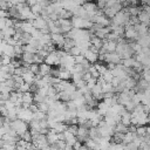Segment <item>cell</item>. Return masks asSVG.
Here are the masks:
<instances>
[{
  "label": "cell",
  "instance_id": "cell-1",
  "mask_svg": "<svg viewBox=\"0 0 150 150\" xmlns=\"http://www.w3.org/2000/svg\"><path fill=\"white\" fill-rule=\"evenodd\" d=\"M129 18H130V15L128 14V12L122 9L112 19H110V25H112V26H123L124 27L129 22Z\"/></svg>",
  "mask_w": 150,
  "mask_h": 150
},
{
  "label": "cell",
  "instance_id": "cell-2",
  "mask_svg": "<svg viewBox=\"0 0 150 150\" xmlns=\"http://www.w3.org/2000/svg\"><path fill=\"white\" fill-rule=\"evenodd\" d=\"M11 128L16 132V135L20 137L22 134H25L26 131H28L29 130V128H28V123H26V122H23V121H21V120H15V121H13V122H11Z\"/></svg>",
  "mask_w": 150,
  "mask_h": 150
},
{
  "label": "cell",
  "instance_id": "cell-3",
  "mask_svg": "<svg viewBox=\"0 0 150 150\" xmlns=\"http://www.w3.org/2000/svg\"><path fill=\"white\" fill-rule=\"evenodd\" d=\"M56 23H57V26L60 27L61 34H63V35L67 34V33H69V32L73 29L70 19H59V20L56 21Z\"/></svg>",
  "mask_w": 150,
  "mask_h": 150
},
{
  "label": "cell",
  "instance_id": "cell-4",
  "mask_svg": "<svg viewBox=\"0 0 150 150\" xmlns=\"http://www.w3.org/2000/svg\"><path fill=\"white\" fill-rule=\"evenodd\" d=\"M43 63H46L47 66H49V67H53V66H60V59L57 57V55H56V53L55 52H52V53H49L48 55H47V57L43 60Z\"/></svg>",
  "mask_w": 150,
  "mask_h": 150
},
{
  "label": "cell",
  "instance_id": "cell-5",
  "mask_svg": "<svg viewBox=\"0 0 150 150\" xmlns=\"http://www.w3.org/2000/svg\"><path fill=\"white\" fill-rule=\"evenodd\" d=\"M50 41L57 47V49H62L63 42H64V35L63 34H50Z\"/></svg>",
  "mask_w": 150,
  "mask_h": 150
},
{
  "label": "cell",
  "instance_id": "cell-6",
  "mask_svg": "<svg viewBox=\"0 0 150 150\" xmlns=\"http://www.w3.org/2000/svg\"><path fill=\"white\" fill-rule=\"evenodd\" d=\"M137 19H138L139 23H144V25H148V26H149V21H150V12H146V11L141 9L139 13L137 14Z\"/></svg>",
  "mask_w": 150,
  "mask_h": 150
},
{
  "label": "cell",
  "instance_id": "cell-7",
  "mask_svg": "<svg viewBox=\"0 0 150 150\" xmlns=\"http://www.w3.org/2000/svg\"><path fill=\"white\" fill-rule=\"evenodd\" d=\"M116 46L117 43L114 41H107L103 40V45H102V49L104 50V53H114L116 50Z\"/></svg>",
  "mask_w": 150,
  "mask_h": 150
},
{
  "label": "cell",
  "instance_id": "cell-8",
  "mask_svg": "<svg viewBox=\"0 0 150 150\" xmlns=\"http://www.w3.org/2000/svg\"><path fill=\"white\" fill-rule=\"evenodd\" d=\"M32 26H33V28L41 30V29H43L45 27H47V21H46L45 19L38 16L36 19H34V20L32 21Z\"/></svg>",
  "mask_w": 150,
  "mask_h": 150
},
{
  "label": "cell",
  "instance_id": "cell-9",
  "mask_svg": "<svg viewBox=\"0 0 150 150\" xmlns=\"http://www.w3.org/2000/svg\"><path fill=\"white\" fill-rule=\"evenodd\" d=\"M46 138H47V143L49 145H54L59 141L57 139V134L53 129H48V132L46 134Z\"/></svg>",
  "mask_w": 150,
  "mask_h": 150
},
{
  "label": "cell",
  "instance_id": "cell-10",
  "mask_svg": "<svg viewBox=\"0 0 150 150\" xmlns=\"http://www.w3.org/2000/svg\"><path fill=\"white\" fill-rule=\"evenodd\" d=\"M83 56H84V59H86L90 64H94L95 62H97V57H98V55H97V54H95V53L90 52L89 49H88V50H86V52L83 53Z\"/></svg>",
  "mask_w": 150,
  "mask_h": 150
},
{
  "label": "cell",
  "instance_id": "cell-11",
  "mask_svg": "<svg viewBox=\"0 0 150 150\" xmlns=\"http://www.w3.org/2000/svg\"><path fill=\"white\" fill-rule=\"evenodd\" d=\"M70 76H71V74H70L68 70H66L64 68H61V67H59L57 79H59L60 81H69V80H70Z\"/></svg>",
  "mask_w": 150,
  "mask_h": 150
},
{
  "label": "cell",
  "instance_id": "cell-12",
  "mask_svg": "<svg viewBox=\"0 0 150 150\" xmlns=\"http://www.w3.org/2000/svg\"><path fill=\"white\" fill-rule=\"evenodd\" d=\"M73 47H75V41H74L73 39L64 38V42H63V46H62V50H64L66 53H68Z\"/></svg>",
  "mask_w": 150,
  "mask_h": 150
},
{
  "label": "cell",
  "instance_id": "cell-13",
  "mask_svg": "<svg viewBox=\"0 0 150 150\" xmlns=\"http://www.w3.org/2000/svg\"><path fill=\"white\" fill-rule=\"evenodd\" d=\"M21 77H22V81H23L25 83H27V84H32V83H34V74L30 73L29 70L25 71V73L22 74Z\"/></svg>",
  "mask_w": 150,
  "mask_h": 150
},
{
  "label": "cell",
  "instance_id": "cell-14",
  "mask_svg": "<svg viewBox=\"0 0 150 150\" xmlns=\"http://www.w3.org/2000/svg\"><path fill=\"white\" fill-rule=\"evenodd\" d=\"M130 120H131V114L129 111H124L122 115H121V118H120V122L125 125V127H129L130 125Z\"/></svg>",
  "mask_w": 150,
  "mask_h": 150
},
{
  "label": "cell",
  "instance_id": "cell-15",
  "mask_svg": "<svg viewBox=\"0 0 150 150\" xmlns=\"http://www.w3.org/2000/svg\"><path fill=\"white\" fill-rule=\"evenodd\" d=\"M89 42H90V46H93V47H95V48H97L98 50L102 48V45H103V40H101V39H98V38H96V36H91L90 38V40H89Z\"/></svg>",
  "mask_w": 150,
  "mask_h": 150
},
{
  "label": "cell",
  "instance_id": "cell-16",
  "mask_svg": "<svg viewBox=\"0 0 150 150\" xmlns=\"http://www.w3.org/2000/svg\"><path fill=\"white\" fill-rule=\"evenodd\" d=\"M50 68H52V67L47 66L46 63H41V64H39V74H40L42 77H43V76H48L49 73H50Z\"/></svg>",
  "mask_w": 150,
  "mask_h": 150
},
{
  "label": "cell",
  "instance_id": "cell-17",
  "mask_svg": "<svg viewBox=\"0 0 150 150\" xmlns=\"http://www.w3.org/2000/svg\"><path fill=\"white\" fill-rule=\"evenodd\" d=\"M142 48L143 47H149V43H150V38H149V34L148 35H144V36H138L137 41H136Z\"/></svg>",
  "mask_w": 150,
  "mask_h": 150
},
{
  "label": "cell",
  "instance_id": "cell-18",
  "mask_svg": "<svg viewBox=\"0 0 150 150\" xmlns=\"http://www.w3.org/2000/svg\"><path fill=\"white\" fill-rule=\"evenodd\" d=\"M2 54L6 55V56H9L11 59H14V57H15L13 47H12V46H8V45H5V46H4V48H2Z\"/></svg>",
  "mask_w": 150,
  "mask_h": 150
},
{
  "label": "cell",
  "instance_id": "cell-19",
  "mask_svg": "<svg viewBox=\"0 0 150 150\" xmlns=\"http://www.w3.org/2000/svg\"><path fill=\"white\" fill-rule=\"evenodd\" d=\"M135 136H136L135 134H131V132L127 131L125 134H123V137H122V144H123V145H125V144H129V143H131Z\"/></svg>",
  "mask_w": 150,
  "mask_h": 150
},
{
  "label": "cell",
  "instance_id": "cell-20",
  "mask_svg": "<svg viewBox=\"0 0 150 150\" xmlns=\"http://www.w3.org/2000/svg\"><path fill=\"white\" fill-rule=\"evenodd\" d=\"M33 55H34V54H30V53H22L20 60H21V62H23V63L32 64V63H33Z\"/></svg>",
  "mask_w": 150,
  "mask_h": 150
},
{
  "label": "cell",
  "instance_id": "cell-21",
  "mask_svg": "<svg viewBox=\"0 0 150 150\" xmlns=\"http://www.w3.org/2000/svg\"><path fill=\"white\" fill-rule=\"evenodd\" d=\"M21 101L22 103H27V104H32L33 103V94L27 91V93H23L21 95Z\"/></svg>",
  "mask_w": 150,
  "mask_h": 150
},
{
  "label": "cell",
  "instance_id": "cell-22",
  "mask_svg": "<svg viewBox=\"0 0 150 150\" xmlns=\"http://www.w3.org/2000/svg\"><path fill=\"white\" fill-rule=\"evenodd\" d=\"M94 67H95V69H96V71L100 74V75H102L105 70H107V67H105V64L103 63V62H95L94 63Z\"/></svg>",
  "mask_w": 150,
  "mask_h": 150
},
{
  "label": "cell",
  "instance_id": "cell-23",
  "mask_svg": "<svg viewBox=\"0 0 150 150\" xmlns=\"http://www.w3.org/2000/svg\"><path fill=\"white\" fill-rule=\"evenodd\" d=\"M101 89H102V94H105V93H114V88L111 86V83H108L105 82L104 84L101 86Z\"/></svg>",
  "mask_w": 150,
  "mask_h": 150
},
{
  "label": "cell",
  "instance_id": "cell-24",
  "mask_svg": "<svg viewBox=\"0 0 150 150\" xmlns=\"http://www.w3.org/2000/svg\"><path fill=\"white\" fill-rule=\"evenodd\" d=\"M103 80H104V82H108V83H110L111 82V80H112V74H111V71H109V70H105L102 75H100Z\"/></svg>",
  "mask_w": 150,
  "mask_h": 150
},
{
  "label": "cell",
  "instance_id": "cell-25",
  "mask_svg": "<svg viewBox=\"0 0 150 150\" xmlns=\"http://www.w3.org/2000/svg\"><path fill=\"white\" fill-rule=\"evenodd\" d=\"M33 118H34V120H38V121H42V120H46V118H47V115H46L45 112L38 110V111H35V112L33 114Z\"/></svg>",
  "mask_w": 150,
  "mask_h": 150
},
{
  "label": "cell",
  "instance_id": "cell-26",
  "mask_svg": "<svg viewBox=\"0 0 150 150\" xmlns=\"http://www.w3.org/2000/svg\"><path fill=\"white\" fill-rule=\"evenodd\" d=\"M132 62H134V57H129V59H124V60H122V61H121V64H122L124 68L129 69V68H131Z\"/></svg>",
  "mask_w": 150,
  "mask_h": 150
},
{
  "label": "cell",
  "instance_id": "cell-27",
  "mask_svg": "<svg viewBox=\"0 0 150 150\" xmlns=\"http://www.w3.org/2000/svg\"><path fill=\"white\" fill-rule=\"evenodd\" d=\"M56 94H57V91L55 90V88H54L53 86H48V89H47V97L54 98V97L56 96Z\"/></svg>",
  "mask_w": 150,
  "mask_h": 150
},
{
  "label": "cell",
  "instance_id": "cell-28",
  "mask_svg": "<svg viewBox=\"0 0 150 150\" xmlns=\"http://www.w3.org/2000/svg\"><path fill=\"white\" fill-rule=\"evenodd\" d=\"M90 93H91V95H93V96H96V95H100V94H102V89H101V86H98V84H95V86L93 87V89L90 90Z\"/></svg>",
  "mask_w": 150,
  "mask_h": 150
},
{
  "label": "cell",
  "instance_id": "cell-29",
  "mask_svg": "<svg viewBox=\"0 0 150 150\" xmlns=\"http://www.w3.org/2000/svg\"><path fill=\"white\" fill-rule=\"evenodd\" d=\"M48 109H49V105H48L46 102H42V103H39V104H38V110H40V111H42V112H45V114H47Z\"/></svg>",
  "mask_w": 150,
  "mask_h": 150
},
{
  "label": "cell",
  "instance_id": "cell-30",
  "mask_svg": "<svg viewBox=\"0 0 150 150\" xmlns=\"http://www.w3.org/2000/svg\"><path fill=\"white\" fill-rule=\"evenodd\" d=\"M29 86L30 84H27V83H22L19 88H18V90L16 91H19V93H21V94H23V93H27V91H29Z\"/></svg>",
  "mask_w": 150,
  "mask_h": 150
},
{
  "label": "cell",
  "instance_id": "cell-31",
  "mask_svg": "<svg viewBox=\"0 0 150 150\" xmlns=\"http://www.w3.org/2000/svg\"><path fill=\"white\" fill-rule=\"evenodd\" d=\"M33 63H35V64H41V63H43V59L39 55V54H34L33 55Z\"/></svg>",
  "mask_w": 150,
  "mask_h": 150
},
{
  "label": "cell",
  "instance_id": "cell-32",
  "mask_svg": "<svg viewBox=\"0 0 150 150\" xmlns=\"http://www.w3.org/2000/svg\"><path fill=\"white\" fill-rule=\"evenodd\" d=\"M11 61H12V59L9 57V56H6V55H1V64L2 66H8L9 63H11Z\"/></svg>",
  "mask_w": 150,
  "mask_h": 150
},
{
  "label": "cell",
  "instance_id": "cell-33",
  "mask_svg": "<svg viewBox=\"0 0 150 150\" xmlns=\"http://www.w3.org/2000/svg\"><path fill=\"white\" fill-rule=\"evenodd\" d=\"M95 84H96V79H93V77H91L89 81L86 82V87H87V89H89V90H91Z\"/></svg>",
  "mask_w": 150,
  "mask_h": 150
},
{
  "label": "cell",
  "instance_id": "cell-34",
  "mask_svg": "<svg viewBox=\"0 0 150 150\" xmlns=\"http://www.w3.org/2000/svg\"><path fill=\"white\" fill-rule=\"evenodd\" d=\"M28 70H29L30 73H33L34 75H36V74L39 73V66H38V64H35V63H32V64L29 66Z\"/></svg>",
  "mask_w": 150,
  "mask_h": 150
},
{
  "label": "cell",
  "instance_id": "cell-35",
  "mask_svg": "<svg viewBox=\"0 0 150 150\" xmlns=\"http://www.w3.org/2000/svg\"><path fill=\"white\" fill-rule=\"evenodd\" d=\"M67 131H68V132H70L71 135L76 136V132H77V125H68Z\"/></svg>",
  "mask_w": 150,
  "mask_h": 150
},
{
  "label": "cell",
  "instance_id": "cell-36",
  "mask_svg": "<svg viewBox=\"0 0 150 150\" xmlns=\"http://www.w3.org/2000/svg\"><path fill=\"white\" fill-rule=\"evenodd\" d=\"M95 4H96L97 9L103 11V9L105 8V0H100V1H97V2H95Z\"/></svg>",
  "mask_w": 150,
  "mask_h": 150
},
{
  "label": "cell",
  "instance_id": "cell-37",
  "mask_svg": "<svg viewBox=\"0 0 150 150\" xmlns=\"http://www.w3.org/2000/svg\"><path fill=\"white\" fill-rule=\"evenodd\" d=\"M90 79H91V75H90L89 71H84V73H82V75H81V80H83L84 82H87V81H89Z\"/></svg>",
  "mask_w": 150,
  "mask_h": 150
},
{
  "label": "cell",
  "instance_id": "cell-38",
  "mask_svg": "<svg viewBox=\"0 0 150 150\" xmlns=\"http://www.w3.org/2000/svg\"><path fill=\"white\" fill-rule=\"evenodd\" d=\"M74 61H75V64H81L84 61V56L83 55H77V56L74 57Z\"/></svg>",
  "mask_w": 150,
  "mask_h": 150
},
{
  "label": "cell",
  "instance_id": "cell-39",
  "mask_svg": "<svg viewBox=\"0 0 150 150\" xmlns=\"http://www.w3.org/2000/svg\"><path fill=\"white\" fill-rule=\"evenodd\" d=\"M36 54H39L43 60H45V59L47 57V55H48V53H47L45 49H40V50H38V53H36Z\"/></svg>",
  "mask_w": 150,
  "mask_h": 150
},
{
  "label": "cell",
  "instance_id": "cell-40",
  "mask_svg": "<svg viewBox=\"0 0 150 150\" xmlns=\"http://www.w3.org/2000/svg\"><path fill=\"white\" fill-rule=\"evenodd\" d=\"M36 91H38V87H36V84H35V83H32V84L29 86V93L35 94Z\"/></svg>",
  "mask_w": 150,
  "mask_h": 150
},
{
  "label": "cell",
  "instance_id": "cell-41",
  "mask_svg": "<svg viewBox=\"0 0 150 150\" xmlns=\"http://www.w3.org/2000/svg\"><path fill=\"white\" fill-rule=\"evenodd\" d=\"M25 4H26V6L27 7H33L34 5H36L38 4V1H35V0H28V1H25Z\"/></svg>",
  "mask_w": 150,
  "mask_h": 150
},
{
  "label": "cell",
  "instance_id": "cell-42",
  "mask_svg": "<svg viewBox=\"0 0 150 150\" xmlns=\"http://www.w3.org/2000/svg\"><path fill=\"white\" fill-rule=\"evenodd\" d=\"M33 114L35 112V111H38V104H35V103H32L30 105H29V108H28Z\"/></svg>",
  "mask_w": 150,
  "mask_h": 150
},
{
  "label": "cell",
  "instance_id": "cell-43",
  "mask_svg": "<svg viewBox=\"0 0 150 150\" xmlns=\"http://www.w3.org/2000/svg\"><path fill=\"white\" fill-rule=\"evenodd\" d=\"M5 20H6V19H0V30H2V29H5V28H6Z\"/></svg>",
  "mask_w": 150,
  "mask_h": 150
},
{
  "label": "cell",
  "instance_id": "cell-44",
  "mask_svg": "<svg viewBox=\"0 0 150 150\" xmlns=\"http://www.w3.org/2000/svg\"><path fill=\"white\" fill-rule=\"evenodd\" d=\"M0 66H2V64H1V56H0Z\"/></svg>",
  "mask_w": 150,
  "mask_h": 150
}]
</instances>
